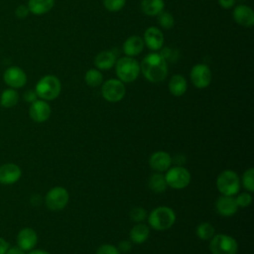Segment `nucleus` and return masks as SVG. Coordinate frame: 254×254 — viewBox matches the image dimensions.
Returning <instances> with one entry per match:
<instances>
[{
    "label": "nucleus",
    "mask_w": 254,
    "mask_h": 254,
    "mask_svg": "<svg viewBox=\"0 0 254 254\" xmlns=\"http://www.w3.org/2000/svg\"><path fill=\"white\" fill-rule=\"evenodd\" d=\"M140 71L148 81L157 83L163 81L168 74L166 60L157 53L147 55L140 64Z\"/></svg>",
    "instance_id": "1"
},
{
    "label": "nucleus",
    "mask_w": 254,
    "mask_h": 254,
    "mask_svg": "<svg viewBox=\"0 0 254 254\" xmlns=\"http://www.w3.org/2000/svg\"><path fill=\"white\" fill-rule=\"evenodd\" d=\"M61 89L62 84L60 79L53 74H47L41 77L35 86L38 97L46 101L57 98L60 95Z\"/></svg>",
    "instance_id": "2"
},
{
    "label": "nucleus",
    "mask_w": 254,
    "mask_h": 254,
    "mask_svg": "<svg viewBox=\"0 0 254 254\" xmlns=\"http://www.w3.org/2000/svg\"><path fill=\"white\" fill-rule=\"evenodd\" d=\"M176 221L174 210L168 206H159L151 211L148 217L150 226L156 230H166L173 226Z\"/></svg>",
    "instance_id": "3"
},
{
    "label": "nucleus",
    "mask_w": 254,
    "mask_h": 254,
    "mask_svg": "<svg viewBox=\"0 0 254 254\" xmlns=\"http://www.w3.org/2000/svg\"><path fill=\"white\" fill-rule=\"evenodd\" d=\"M115 65L116 74L122 82H132L140 73V64L132 57L120 58Z\"/></svg>",
    "instance_id": "4"
},
{
    "label": "nucleus",
    "mask_w": 254,
    "mask_h": 254,
    "mask_svg": "<svg viewBox=\"0 0 254 254\" xmlns=\"http://www.w3.org/2000/svg\"><path fill=\"white\" fill-rule=\"evenodd\" d=\"M216 187L223 195H234L240 189L239 177L235 172L225 170L218 175Z\"/></svg>",
    "instance_id": "5"
},
{
    "label": "nucleus",
    "mask_w": 254,
    "mask_h": 254,
    "mask_svg": "<svg viewBox=\"0 0 254 254\" xmlns=\"http://www.w3.org/2000/svg\"><path fill=\"white\" fill-rule=\"evenodd\" d=\"M238 244L236 240L225 234L213 235L209 243L211 254H236Z\"/></svg>",
    "instance_id": "6"
},
{
    "label": "nucleus",
    "mask_w": 254,
    "mask_h": 254,
    "mask_svg": "<svg viewBox=\"0 0 254 254\" xmlns=\"http://www.w3.org/2000/svg\"><path fill=\"white\" fill-rule=\"evenodd\" d=\"M165 180L169 187L176 190H181L188 187V185L190 183V174L186 168L177 166L167 172Z\"/></svg>",
    "instance_id": "7"
},
{
    "label": "nucleus",
    "mask_w": 254,
    "mask_h": 254,
    "mask_svg": "<svg viewBox=\"0 0 254 254\" xmlns=\"http://www.w3.org/2000/svg\"><path fill=\"white\" fill-rule=\"evenodd\" d=\"M68 192L65 189L62 187H55L47 192L45 196V202L49 209L58 211L65 207L68 202Z\"/></svg>",
    "instance_id": "8"
},
{
    "label": "nucleus",
    "mask_w": 254,
    "mask_h": 254,
    "mask_svg": "<svg viewBox=\"0 0 254 254\" xmlns=\"http://www.w3.org/2000/svg\"><path fill=\"white\" fill-rule=\"evenodd\" d=\"M101 93L105 100L109 102H118L124 97L126 88L121 80L111 78L103 83L101 87Z\"/></svg>",
    "instance_id": "9"
},
{
    "label": "nucleus",
    "mask_w": 254,
    "mask_h": 254,
    "mask_svg": "<svg viewBox=\"0 0 254 254\" xmlns=\"http://www.w3.org/2000/svg\"><path fill=\"white\" fill-rule=\"evenodd\" d=\"M3 80L9 87L18 89L26 85L27 74L21 67L12 65L3 72Z\"/></svg>",
    "instance_id": "10"
},
{
    "label": "nucleus",
    "mask_w": 254,
    "mask_h": 254,
    "mask_svg": "<svg viewBox=\"0 0 254 254\" xmlns=\"http://www.w3.org/2000/svg\"><path fill=\"white\" fill-rule=\"evenodd\" d=\"M190 80L196 88H205L211 81L210 68L203 64H197L193 65L190 73Z\"/></svg>",
    "instance_id": "11"
},
{
    "label": "nucleus",
    "mask_w": 254,
    "mask_h": 254,
    "mask_svg": "<svg viewBox=\"0 0 254 254\" xmlns=\"http://www.w3.org/2000/svg\"><path fill=\"white\" fill-rule=\"evenodd\" d=\"M51 106L46 100L37 99L29 107V116L36 123H42L49 119L51 115Z\"/></svg>",
    "instance_id": "12"
},
{
    "label": "nucleus",
    "mask_w": 254,
    "mask_h": 254,
    "mask_svg": "<svg viewBox=\"0 0 254 254\" xmlns=\"http://www.w3.org/2000/svg\"><path fill=\"white\" fill-rule=\"evenodd\" d=\"M22 176L21 168L14 163H5L0 166V184L13 185L17 183Z\"/></svg>",
    "instance_id": "13"
},
{
    "label": "nucleus",
    "mask_w": 254,
    "mask_h": 254,
    "mask_svg": "<svg viewBox=\"0 0 254 254\" xmlns=\"http://www.w3.org/2000/svg\"><path fill=\"white\" fill-rule=\"evenodd\" d=\"M16 241L17 246L20 247L22 250H24L25 252L30 251L34 249L38 242L37 232L30 227H25L18 232Z\"/></svg>",
    "instance_id": "14"
},
{
    "label": "nucleus",
    "mask_w": 254,
    "mask_h": 254,
    "mask_svg": "<svg viewBox=\"0 0 254 254\" xmlns=\"http://www.w3.org/2000/svg\"><path fill=\"white\" fill-rule=\"evenodd\" d=\"M234 21L245 28H250L254 25V12L247 5H238L233 10Z\"/></svg>",
    "instance_id": "15"
},
{
    "label": "nucleus",
    "mask_w": 254,
    "mask_h": 254,
    "mask_svg": "<svg viewBox=\"0 0 254 254\" xmlns=\"http://www.w3.org/2000/svg\"><path fill=\"white\" fill-rule=\"evenodd\" d=\"M143 41L150 50L159 51L164 44V35L158 28L149 27L144 33Z\"/></svg>",
    "instance_id": "16"
},
{
    "label": "nucleus",
    "mask_w": 254,
    "mask_h": 254,
    "mask_svg": "<svg viewBox=\"0 0 254 254\" xmlns=\"http://www.w3.org/2000/svg\"><path fill=\"white\" fill-rule=\"evenodd\" d=\"M216 210L222 216H231L237 211V203L233 195H221L216 200Z\"/></svg>",
    "instance_id": "17"
},
{
    "label": "nucleus",
    "mask_w": 254,
    "mask_h": 254,
    "mask_svg": "<svg viewBox=\"0 0 254 254\" xmlns=\"http://www.w3.org/2000/svg\"><path fill=\"white\" fill-rule=\"evenodd\" d=\"M172 164L171 156L164 151H158L151 155L149 159V165L151 168L158 172L167 171Z\"/></svg>",
    "instance_id": "18"
},
{
    "label": "nucleus",
    "mask_w": 254,
    "mask_h": 254,
    "mask_svg": "<svg viewBox=\"0 0 254 254\" xmlns=\"http://www.w3.org/2000/svg\"><path fill=\"white\" fill-rule=\"evenodd\" d=\"M144 41L139 36L129 37L123 44V52L127 57H135L141 54L144 48Z\"/></svg>",
    "instance_id": "19"
},
{
    "label": "nucleus",
    "mask_w": 254,
    "mask_h": 254,
    "mask_svg": "<svg viewBox=\"0 0 254 254\" xmlns=\"http://www.w3.org/2000/svg\"><path fill=\"white\" fill-rule=\"evenodd\" d=\"M55 0H29L27 7L34 15H43L52 10Z\"/></svg>",
    "instance_id": "20"
},
{
    "label": "nucleus",
    "mask_w": 254,
    "mask_h": 254,
    "mask_svg": "<svg viewBox=\"0 0 254 254\" xmlns=\"http://www.w3.org/2000/svg\"><path fill=\"white\" fill-rule=\"evenodd\" d=\"M116 63V56L111 51H103L97 54L94 59V64L99 69H109Z\"/></svg>",
    "instance_id": "21"
},
{
    "label": "nucleus",
    "mask_w": 254,
    "mask_h": 254,
    "mask_svg": "<svg viewBox=\"0 0 254 254\" xmlns=\"http://www.w3.org/2000/svg\"><path fill=\"white\" fill-rule=\"evenodd\" d=\"M188 83L186 78L181 74H175L169 81L170 92L175 96H182L187 91Z\"/></svg>",
    "instance_id": "22"
},
{
    "label": "nucleus",
    "mask_w": 254,
    "mask_h": 254,
    "mask_svg": "<svg viewBox=\"0 0 254 254\" xmlns=\"http://www.w3.org/2000/svg\"><path fill=\"white\" fill-rule=\"evenodd\" d=\"M165 7L164 0H142L141 9L147 16H157Z\"/></svg>",
    "instance_id": "23"
},
{
    "label": "nucleus",
    "mask_w": 254,
    "mask_h": 254,
    "mask_svg": "<svg viewBox=\"0 0 254 254\" xmlns=\"http://www.w3.org/2000/svg\"><path fill=\"white\" fill-rule=\"evenodd\" d=\"M19 101V93L14 88H6L0 95V106L4 108H12Z\"/></svg>",
    "instance_id": "24"
},
{
    "label": "nucleus",
    "mask_w": 254,
    "mask_h": 254,
    "mask_svg": "<svg viewBox=\"0 0 254 254\" xmlns=\"http://www.w3.org/2000/svg\"><path fill=\"white\" fill-rule=\"evenodd\" d=\"M149 227L146 224L139 223L135 225L130 231V239L135 244H141L147 240L149 237Z\"/></svg>",
    "instance_id": "25"
},
{
    "label": "nucleus",
    "mask_w": 254,
    "mask_h": 254,
    "mask_svg": "<svg viewBox=\"0 0 254 254\" xmlns=\"http://www.w3.org/2000/svg\"><path fill=\"white\" fill-rule=\"evenodd\" d=\"M148 186L149 188L157 193H161L164 192L167 189V182L165 180V177L161 174H154L150 177L149 182H148Z\"/></svg>",
    "instance_id": "26"
},
{
    "label": "nucleus",
    "mask_w": 254,
    "mask_h": 254,
    "mask_svg": "<svg viewBox=\"0 0 254 254\" xmlns=\"http://www.w3.org/2000/svg\"><path fill=\"white\" fill-rule=\"evenodd\" d=\"M85 83L91 87H97L99 86L103 81V75L102 73L95 68H90L86 71L84 75Z\"/></svg>",
    "instance_id": "27"
},
{
    "label": "nucleus",
    "mask_w": 254,
    "mask_h": 254,
    "mask_svg": "<svg viewBox=\"0 0 254 254\" xmlns=\"http://www.w3.org/2000/svg\"><path fill=\"white\" fill-rule=\"evenodd\" d=\"M214 232H215L214 227L208 222H202V223L198 224L195 229L196 236L202 240L211 239L214 235Z\"/></svg>",
    "instance_id": "28"
},
{
    "label": "nucleus",
    "mask_w": 254,
    "mask_h": 254,
    "mask_svg": "<svg viewBox=\"0 0 254 254\" xmlns=\"http://www.w3.org/2000/svg\"><path fill=\"white\" fill-rule=\"evenodd\" d=\"M242 184L247 190L249 191L254 190V169L253 168H249L244 172L242 177Z\"/></svg>",
    "instance_id": "29"
},
{
    "label": "nucleus",
    "mask_w": 254,
    "mask_h": 254,
    "mask_svg": "<svg viewBox=\"0 0 254 254\" xmlns=\"http://www.w3.org/2000/svg\"><path fill=\"white\" fill-rule=\"evenodd\" d=\"M158 16V22L159 24L165 28V29H171L174 26L175 23V19L173 17V15L169 12H161L160 14L157 15Z\"/></svg>",
    "instance_id": "30"
},
{
    "label": "nucleus",
    "mask_w": 254,
    "mask_h": 254,
    "mask_svg": "<svg viewBox=\"0 0 254 254\" xmlns=\"http://www.w3.org/2000/svg\"><path fill=\"white\" fill-rule=\"evenodd\" d=\"M126 0H103L104 7L110 12L120 11L125 6Z\"/></svg>",
    "instance_id": "31"
},
{
    "label": "nucleus",
    "mask_w": 254,
    "mask_h": 254,
    "mask_svg": "<svg viewBox=\"0 0 254 254\" xmlns=\"http://www.w3.org/2000/svg\"><path fill=\"white\" fill-rule=\"evenodd\" d=\"M147 217V212L143 207H134L130 211V218L135 222H141Z\"/></svg>",
    "instance_id": "32"
},
{
    "label": "nucleus",
    "mask_w": 254,
    "mask_h": 254,
    "mask_svg": "<svg viewBox=\"0 0 254 254\" xmlns=\"http://www.w3.org/2000/svg\"><path fill=\"white\" fill-rule=\"evenodd\" d=\"M236 203L238 206L241 207H246L249 206L252 202V195L249 192H242L240 193L236 198Z\"/></svg>",
    "instance_id": "33"
},
{
    "label": "nucleus",
    "mask_w": 254,
    "mask_h": 254,
    "mask_svg": "<svg viewBox=\"0 0 254 254\" xmlns=\"http://www.w3.org/2000/svg\"><path fill=\"white\" fill-rule=\"evenodd\" d=\"M96 254H119V250L113 245L104 244L97 249Z\"/></svg>",
    "instance_id": "34"
},
{
    "label": "nucleus",
    "mask_w": 254,
    "mask_h": 254,
    "mask_svg": "<svg viewBox=\"0 0 254 254\" xmlns=\"http://www.w3.org/2000/svg\"><path fill=\"white\" fill-rule=\"evenodd\" d=\"M30 11L27 5H19L15 10V15L18 19H25L29 15Z\"/></svg>",
    "instance_id": "35"
},
{
    "label": "nucleus",
    "mask_w": 254,
    "mask_h": 254,
    "mask_svg": "<svg viewBox=\"0 0 254 254\" xmlns=\"http://www.w3.org/2000/svg\"><path fill=\"white\" fill-rule=\"evenodd\" d=\"M23 98L26 102L28 103H33L34 101H36L38 99V95L36 93L35 90H32V89H29V90H26L24 92V95H23Z\"/></svg>",
    "instance_id": "36"
},
{
    "label": "nucleus",
    "mask_w": 254,
    "mask_h": 254,
    "mask_svg": "<svg viewBox=\"0 0 254 254\" xmlns=\"http://www.w3.org/2000/svg\"><path fill=\"white\" fill-rule=\"evenodd\" d=\"M117 249L119 250V252L126 253V252H129L132 249V244L128 240H122V241L119 242Z\"/></svg>",
    "instance_id": "37"
},
{
    "label": "nucleus",
    "mask_w": 254,
    "mask_h": 254,
    "mask_svg": "<svg viewBox=\"0 0 254 254\" xmlns=\"http://www.w3.org/2000/svg\"><path fill=\"white\" fill-rule=\"evenodd\" d=\"M218 4L223 9H230L234 6L235 0H218Z\"/></svg>",
    "instance_id": "38"
},
{
    "label": "nucleus",
    "mask_w": 254,
    "mask_h": 254,
    "mask_svg": "<svg viewBox=\"0 0 254 254\" xmlns=\"http://www.w3.org/2000/svg\"><path fill=\"white\" fill-rule=\"evenodd\" d=\"M9 247H10V245H9L8 241L5 240L4 238L0 237V254H5Z\"/></svg>",
    "instance_id": "39"
},
{
    "label": "nucleus",
    "mask_w": 254,
    "mask_h": 254,
    "mask_svg": "<svg viewBox=\"0 0 254 254\" xmlns=\"http://www.w3.org/2000/svg\"><path fill=\"white\" fill-rule=\"evenodd\" d=\"M5 254H26L24 250H22L20 247L18 246H12V247H9L8 250L6 251Z\"/></svg>",
    "instance_id": "40"
},
{
    "label": "nucleus",
    "mask_w": 254,
    "mask_h": 254,
    "mask_svg": "<svg viewBox=\"0 0 254 254\" xmlns=\"http://www.w3.org/2000/svg\"><path fill=\"white\" fill-rule=\"evenodd\" d=\"M172 160H174V162L180 166V165H183L186 162V157H185L184 154H178Z\"/></svg>",
    "instance_id": "41"
},
{
    "label": "nucleus",
    "mask_w": 254,
    "mask_h": 254,
    "mask_svg": "<svg viewBox=\"0 0 254 254\" xmlns=\"http://www.w3.org/2000/svg\"><path fill=\"white\" fill-rule=\"evenodd\" d=\"M28 254H51V253H49L45 250H42V249H36V250L32 249V250L28 251Z\"/></svg>",
    "instance_id": "42"
}]
</instances>
